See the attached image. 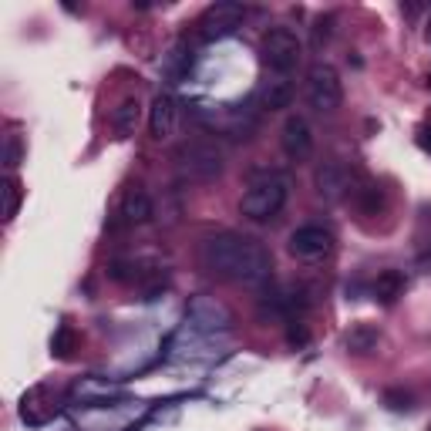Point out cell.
<instances>
[{"mask_svg":"<svg viewBox=\"0 0 431 431\" xmlns=\"http://www.w3.org/2000/svg\"><path fill=\"white\" fill-rule=\"evenodd\" d=\"M401 293H404V273L401 270H385V273H377V280H374V296L381 300V304H394Z\"/></svg>","mask_w":431,"mask_h":431,"instance_id":"2e32d148","label":"cell"},{"mask_svg":"<svg viewBox=\"0 0 431 431\" xmlns=\"http://www.w3.org/2000/svg\"><path fill=\"white\" fill-rule=\"evenodd\" d=\"M385 404L391 408V411H411V394H408V391H401V387H387Z\"/></svg>","mask_w":431,"mask_h":431,"instance_id":"ffe728a7","label":"cell"},{"mask_svg":"<svg viewBox=\"0 0 431 431\" xmlns=\"http://www.w3.org/2000/svg\"><path fill=\"white\" fill-rule=\"evenodd\" d=\"M4 196H7V209H4V219L11 223L17 216V209H20V182L17 179H7L4 182Z\"/></svg>","mask_w":431,"mask_h":431,"instance_id":"d6986e66","label":"cell"},{"mask_svg":"<svg viewBox=\"0 0 431 431\" xmlns=\"http://www.w3.org/2000/svg\"><path fill=\"white\" fill-rule=\"evenodd\" d=\"M313 185H317V196L323 202H340L351 189H354V179H351V172L347 165H340V162H320L317 172H313Z\"/></svg>","mask_w":431,"mask_h":431,"instance_id":"ba28073f","label":"cell"},{"mask_svg":"<svg viewBox=\"0 0 431 431\" xmlns=\"http://www.w3.org/2000/svg\"><path fill=\"white\" fill-rule=\"evenodd\" d=\"M287 249H290L293 260L313 263V260H323L334 249V236H330V230H323V226H300V230L290 232Z\"/></svg>","mask_w":431,"mask_h":431,"instance_id":"52a82bcc","label":"cell"},{"mask_svg":"<svg viewBox=\"0 0 431 431\" xmlns=\"http://www.w3.org/2000/svg\"><path fill=\"white\" fill-rule=\"evenodd\" d=\"M71 351H75V330L64 323V327H58V334H54V340H51V354L71 357Z\"/></svg>","mask_w":431,"mask_h":431,"instance_id":"ac0fdd59","label":"cell"},{"mask_svg":"<svg viewBox=\"0 0 431 431\" xmlns=\"http://www.w3.org/2000/svg\"><path fill=\"white\" fill-rule=\"evenodd\" d=\"M175 128H179V101L169 92H158L149 108V132L155 142H169Z\"/></svg>","mask_w":431,"mask_h":431,"instance_id":"30bf717a","label":"cell"},{"mask_svg":"<svg viewBox=\"0 0 431 431\" xmlns=\"http://www.w3.org/2000/svg\"><path fill=\"white\" fill-rule=\"evenodd\" d=\"M287 196H290L287 175L266 172V175L249 182V189L243 192V202H239V213L246 219H253V223H266V219H273L287 206Z\"/></svg>","mask_w":431,"mask_h":431,"instance_id":"7a4b0ae2","label":"cell"},{"mask_svg":"<svg viewBox=\"0 0 431 431\" xmlns=\"http://www.w3.org/2000/svg\"><path fill=\"white\" fill-rule=\"evenodd\" d=\"M17 162H20V142H17V135H7V155H4V165H7V169H14Z\"/></svg>","mask_w":431,"mask_h":431,"instance_id":"44dd1931","label":"cell"},{"mask_svg":"<svg viewBox=\"0 0 431 431\" xmlns=\"http://www.w3.org/2000/svg\"><path fill=\"white\" fill-rule=\"evenodd\" d=\"M377 340H381L377 327H370V323H357V327H351V334L344 337V344H347V351H351V354H370V351L377 347Z\"/></svg>","mask_w":431,"mask_h":431,"instance_id":"e0dca14e","label":"cell"},{"mask_svg":"<svg viewBox=\"0 0 431 431\" xmlns=\"http://www.w3.org/2000/svg\"><path fill=\"white\" fill-rule=\"evenodd\" d=\"M175 169L182 179L189 182H213L223 175L226 169V155L223 149L209 139H192L179 145V152H175Z\"/></svg>","mask_w":431,"mask_h":431,"instance_id":"3957f363","label":"cell"},{"mask_svg":"<svg viewBox=\"0 0 431 431\" xmlns=\"http://www.w3.org/2000/svg\"><path fill=\"white\" fill-rule=\"evenodd\" d=\"M307 101H310V108L320 111V115H330V111L340 108L344 88H340V75L334 64L317 61L307 71Z\"/></svg>","mask_w":431,"mask_h":431,"instance_id":"5b68a950","label":"cell"},{"mask_svg":"<svg viewBox=\"0 0 431 431\" xmlns=\"http://www.w3.org/2000/svg\"><path fill=\"white\" fill-rule=\"evenodd\" d=\"M189 320H192V327H199V330H230L232 317L216 296H196L189 304Z\"/></svg>","mask_w":431,"mask_h":431,"instance_id":"7c38bea8","label":"cell"},{"mask_svg":"<svg viewBox=\"0 0 431 431\" xmlns=\"http://www.w3.org/2000/svg\"><path fill=\"white\" fill-rule=\"evenodd\" d=\"M243 17H246V7L243 4H236V0H219V4H209L199 17V37L202 41H223V37H230L239 24H243Z\"/></svg>","mask_w":431,"mask_h":431,"instance_id":"8992f818","label":"cell"},{"mask_svg":"<svg viewBox=\"0 0 431 431\" xmlns=\"http://www.w3.org/2000/svg\"><path fill=\"white\" fill-rule=\"evenodd\" d=\"M199 260L213 277L239 283L246 290H263L273 280L270 249L263 246L260 239H253V236H239V232L209 236L199 249Z\"/></svg>","mask_w":431,"mask_h":431,"instance_id":"6da1fadb","label":"cell"},{"mask_svg":"<svg viewBox=\"0 0 431 431\" xmlns=\"http://www.w3.org/2000/svg\"><path fill=\"white\" fill-rule=\"evenodd\" d=\"M139 122H142L139 98H125L122 105L111 111V125H115L118 139H132V135H135V128H139Z\"/></svg>","mask_w":431,"mask_h":431,"instance_id":"9a60e30c","label":"cell"},{"mask_svg":"<svg viewBox=\"0 0 431 431\" xmlns=\"http://www.w3.org/2000/svg\"><path fill=\"white\" fill-rule=\"evenodd\" d=\"M280 145H283V152L287 158L293 162H307L310 155H313V128L304 115H290L283 128H280Z\"/></svg>","mask_w":431,"mask_h":431,"instance_id":"9c48e42d","label":"cell"},{"mask_svg":"<svg viewBox=\"0 0 431 431\" xmlns=\"http://www.w3.org/2000/svg\"><path fill=\"white\" fill-rule=\"evenodd\" d=\"M189 68H192V44H189V37H175L172 47L162 54V61H158V71L165 81H182L189 75Z\"/></svg>","mask_w":431,"mask_h":431,"instance_id":"4fadbf2b","label":"cell"},{"mask_svg":"<svg viewBox=\"0 0 431 431\" xmlns=\"http://www.w3.org/2000/svg\"><path fill=\"white\" fill-rule=\"evenodd\" d=\"M293 94H296V85H293L290 75H277V71H266V77L260 81V105L266 111H283V108H290Z\"/></svg>","mask_w":431,"mask_h":431,"instance_id":"8fae6325","label":"cell"},{"mask_svg":"<svg viewBox=\"0 0 431 431\" xmlns=\"http://www.w3.org/2000/svg\"><path fill=\"white\" fill-rule=\"evenodd\" d=\"M428 431H431V428H428Z\"/></svg>","mask_w":431,"mask_h":431,"instance_id":"7402d4cb","label":"cell"},{"mask_svg":"<svg viewBox=\"0 0 431 431\" xmlns=\"http://www.w3.org/2000/svg\"><path fill=\"white\" fill-rule=\"evenodd\" d=\"M128 223V226H142V223H149L155 216V202H152V196L145 192V189H128L125 192V199H122V213H118Z\"/></svg>","mask_w":431,"mask_h":431,"instance_id":"5bb4252c","label":"cell"},{"mask_svg":"<svg viewBox=\"0 0 431 431\" xmlns=\"http://www.w3.org/2000/svg\"><path fill=\"white\" fill-rule=\"evenodd\" d=\"M260 54H263V64H266V71L290 75L293 68L300 64L304 44H300V37H296L290 27H270V31L263 34Z\"/></svg>","mask_w":431,"mask_h":431,"instance_id":"277c9868","label":"cell"}]
</instances>
